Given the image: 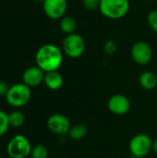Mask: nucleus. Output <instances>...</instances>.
Here are the masks:
<instances>
[{
  "label": "nucleus",
  "instance_id": "17",
  "mask_svg": "<svg viewBox=\"0 0 157 158\" xmlns=\"http://www.w3.org/2000/svg\"><path fill=\"white\" fill-rule=\"evenodd\" d=\"M31 158H47L48 157V150L43 144H38L34 146L31 153Z\"/></svg>",
  "mask_w": 157,
  "mask_h": 158
},
{
  "label": "nucleus",
  "instance_id": "2",
  "mask_svg": "<svg viewBox=\"0 0 157 158\" xmlns=\"http://www.w3.org/2000/svg\"><path fill=\"white\" fill-rule=\"evenodd\" d=\"M130 3L129 0H101L99 10L101 14L110 19L124 18L130 11Z\"/></svg>",
  "mask_w": 157,
  "mask_h": 158
},
{
  "label": "nucleus",
  "instance_id": "11",
  "mask_svg": "<svg viewBox=\"0 0 157 158\" xmlns=\"http://www.w3.org/2000/svg\"><path fill=\"white\" fill-rule=\"evenodd\" d=\"M45 72L41 69L38 66H32L25 69L22 75L23 83H25L30 88L37 87L42 82H43Z\"/></svg>",
  "mask_w": 157,
  "mask_h": 158
},
{
  "label": "nucleus",
  "instance_id": "7",
  "mask_svg": "<svg viewBox=\"0 0 157 158\" xmlns=\"http://www.w3.org/2000/svg\"><path fill=\"white\" fill-rule=\"evenodd\" d=\"M130 56L132 60L140 65L145 66L149 64L153 57V49L151 45L145 41H138L133 44L130 49Z\"/></svg>",
  "mask_w": 157,
  "mask_h": 158
},
{
  "label": "nucleus",
  "instance_id": "20",
  "mask_svg": "<svg viewBox=\"0 0 157 158\" xmlns=\"http://www.w3.org/2000/svg\"><path fill=\"white\" fill-rule=\"evenodd\" d=\"M117 49H118V44H117V43L114 41V40H112V39H110V40H107L106 42H105V44H104V46H103V50H104V52L106 54V55H113L116 51H117Z\"/></svg>",
  "mask_w": 157,
  "mask_h": 158
},
{
  "label": "nucleus",
  "instance_id": "25",
  "mask_svg": "<svg viewBox=\"0 0 157 158\" xmlns=\"http://www.w3.org/2000/svg\"><path fill=\"white\" fill-rule=\"evenodd\" d=\"M146 1H151L152 2V1H156V0H146Z\"/></svg>",
  "mask_w": 157,
  "mask_h": 158
},
{
  "label": "nucleus",
  "instance_id": "21",
  "mask_svg": "<svg viewBox=\"0 0 157 158\" xmlns=\"http://www.w3.org/2000/svg\"><path fill=\"white\" fill-rule=\"evenodd\" d=\"M82 5L85 9L89 11H94L99 9L100 0H82Z\"/></svg>",
  "mask_w": 157,
  "mask_h": 158
},
{
  "label": "nucleus",
  "instance_id": "1",
  "mask_svg": "<svg viewBox=\"0 0 157 158\" xmlns=\"http://www.w3.org/2000/svg\"><path fill=\"white\" fill-rule=\"evenodd\" d=\"M35 62L44 72L57 70L63 63V51L53 44H45L37 50Z\"/></svg>",
  "mask_w": 157,
  "mask_h": 158
},
{
  "label": "nucleus",
  "instance_id": "23",
  "mask_svg": "<svg viewBox=\"0 0 157 158\" xmlns=\"http://www.w3.org/2000/svg\"><path fill=\"white\" fill-rule=\"evenodd\" d=\"M153 151L157 154V138L153 142Z\"/></svg>",
  "mask_w": 157,
  "mask_h": 158
},
{
  "label": "nucleus",
  "instance_id": "12",
  "mask_svg": "<svg viewBox=\"0 0 157 158\" xmlns=\"http://www.w3.org/2000/svg\"><path fill=\"white\" fill-rule=\"evenodd\" d=\"M43 83L49 90L57 91L63 86L64 79L63 76L57 70L49 71V72H45Z\"/></svg>",
  "mask_w": 157,
  "mask_h": 158
},
{
  "label": "nucleus",
  "instance_id": "18",
  "mask_svg": "<svg viewBox=\"0 0 157 158\" xmlns=\"http://www.w3.org/2000/svg\"><path fill=\"white\" fill-rule=\"evenodd\" d=\"M9 126L10 125L8 121V114L0 110V137L7 131Z\"/></svg>",
  "mask_w": 157,
  "mask_h": 158
},
{
  "label": "nucleus",
  "instance_id": "14",
  "mask_svg": "<svg viewBox=\"0 0 157 158\" xmlns=\"http://www.w3.org/2000/svg\"><path fill=\"white\" fill-rule=\"evenodd\" d=\"M59 28L63 33L67 35L72 34L75 32V30L77 28V21L71 16H64L60 19Z\"/></svg>",
  "mask_w": 157,
  "mask_h": 158
},
{
  "label": "nucleus",
  "instance_id": "19",
  "mask_svg": "<svg viewBox=\"0 0 157 158\" xmlns=\"http://www.w3.org/2000/svg\"><path fill=\"white\" fill-rule=\"evenodd\" d=\"M147 22L151 30L157 33V9H154L148 13Z\"/></svg>",
  "mask_w": 157,
  "mask_h": 158
},
{
  "label": "nucleus",
  "instance_id": "4",
  "mask_svg": "<svg viewBox=\"0 0 157 158\" xmlns=\"http://www.w3.org/2000/svg\"><path fill=\"white\" fill-rule=\"evenodd\" d=\"M32 147L30 141L22 134H17L10 139L6 146L7 155L11 158H26L31 156Z\"/></svg>",
  "mask_w": 157,
  "mask_h": 158
},
{
  "label": "nucleus",
  "instance_id": "9",
  "mask_svg": "<svg viewBox=\"0 0 157 158\" xmlns=\"http://www.w3.org/2000/svg\"><path fill=\"white\" fill-rule=\"evenodd\" d=\"M43 8L44 14L51 19H61L66 16L68 9L67 0H43Z\"/></svg>",
  "mask_w": 157,
  "mask_h": 158
},
{
  "label": "nucleus",
  "instance_id": "16",
  "mask_svg": "<svg viewBox=\"0 0 157 158\" xmlns=\"http://www.w3.org/2000/svg\"><path fill=\"white\" fill-rule=\"evenodd\" d=\"M8 121L9 125L14 128H19L21 127L25 122V116L22 112L15 110L8 114Z\"/></svg>",
  "mask_w": 157,
  "mask_h": 158
},
{
  "label": "nucleus",
  "instance_id": "13",
  "mask_svg": "<svg viewBox=\"0 0 157 158\" xmlns=\"http://www.w3.org/2000/svg\"><path fill=\"white\" fill-rule=\"evenodd\" d=\"M140 85L145 90H153L157 86V76L152 71H144L139 77Z\"/></svg>",
  "mask_w": 157,
  "mask_h": 158
},
{
  "label": "nucleus",
  "instance_id": "15",
  "mask_svg": "<svg viewBox=\"0 0 157 158\" xmlns=\"http://www.w3.org/2000/svg\"><path fill=\"white\" fill-rule=\"evenodd\" d=\"M88 133V128L84 124H76L74 126H71L69 131H68V136L70 139L79 141L83 139Z\"/></svg>",
  "mask_w": 157,
  "mask_h": 158
},
{
  "label": "nucleus",
  "instance_id": "10",
  "mask_svg": "<svg viewBox=\"0 0 157 158\" xmlns=\"http://www.w3.org/2000/svg\"><path fill=\"white\" fill-rule=\"evenodd\" d=\"M130 99L123 94H114L112 95L107 102V107L111 113L117 116H124L129 113L130 110Z\"/></svg>",
  "mask_w": 157,
  "mask_h": 158
},
{
  "label": "nucleus",
  "instance_id": "5",
  "mask_svg": "<svg viewBox=\"0 0 157 158\" xmlns=\"http://www.w3.org/2000/svg\"><path fill=\"white\" fill-rule=\"evenodd\" d=\"M85 41L79 33L68 34L65 37L62 44L63 53L70 58H79L85 51Z\"/></svg>",
  "mask_w": 157,
  "mask_h": 158
},
{
  "label": "nucleus",
  "instance_id": "27",
  "mask_svg": "<svg viewBox=\"0 0 157 158\" xmlns=\"http://www.w3.org/2000/svg\"><path fill=\"white\" fill-rule=\"evenodd\" d=\"M87 158H88V157H87Z\"/></svg>",
  "mask_w": 157,
  "mask_h": 158
},
{
  "label": "nucleus",
  "instance_id": "26",
  "mask_svg": "<svg viewBox=\"0 0 157 158\" xmlns=\"http://www.w3.org/2000/svg\"><path fill=\"white\" fill-rule=\"evenodd\" d=\"M100 1H101V0H100Z\"/></svg>",
  "mask_w": 157,
  "mask_h": 158
},
{
  "label": "nucleus",
  "instance_id": "8",
  "mask_svg": "<svg viewBox=\"0 0 157 158\" xmlns=\"http://www.w3.org/2000/svg\"><path fill=\"white\" fill-rule=\"evenodd\" d=\"M46 126L51 132L56 135L68 134V131L71 128L69 119L66 116L59 113L51 115L46 121Z\"/></svg>",
  "mask_w": 157,
  "mask_h": 158
},
{
  "label": "nucleus",
  "instance_id": "24",
  "mask_svg": "<svg viewBox=\"0 0 157 158\" xmlns=\"http://www.w3.org/2000/svg\"><path fill=\"white\" fill-rule=\"evenodd\" d=\"M34 1H36V2H42V3H43V0H34Z\"/></svg>",
  "mask_w": 157,
  "mask_h": 158
},
{
  "label": "nucleus",
  "instance_id": "6",
  "mask_svg": "<svg viewBox=\"0 0 157 158\" xmlns=\"http://www.w3.org/2000/svg\"><path fill=\"white\" fill-rule=\"evenodd\" d=\"M153 142L152 138L145 133L136 134L130 141V151L136 157H144L153 150Z\"/></svg>",
  "mask_w": 157,
  "mask_h": 158
},
{
  "label": "nucleus",
  "instance_id": "3",
  "mask_svg": "<svg viewBox=\"0 0 157 158\" xmlns=\"http://www.w3.org/2000/svg\"><path fill=\"white\" fill-rule=\"evenodd\" d=\"M31 96V88L25 83H15L9 87V90L6 95V99L8 105L13 107L19 108L26 106Z\"/></svg>",
  "mask_w": 157,
  "mask_h": 158
},
{
  "label": "nucleus",
  "instance_id": "22",
  "mask_svg": "<svg viewBox=\"0 0 157 158\" xmlns=\"http://www.w3.org/2000/svg\"><path fill=\"white\" fill-rule=\"evenodd\" d=\"M8 90H9L8 84L6 81L0 80V96H4V95L6 96Z\"/></svg>",
  "mask_w": 157,
  "mask_h": 158
}]
</instances>
